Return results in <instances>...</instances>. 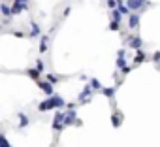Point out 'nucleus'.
Segmentation results:
<instances>
[{"label":"nucleus","instance_id":"obj_22","mask_svg":"<svg viewBox=\"0 0 160 147\" xmlns=\"http://www.w3.org/2000/svg\"><path fill=\"white\" fill-rule=\"evenodd\" d=\"M36 70H38L40 74H43V72H45V62H43L42 58H38V60H36Z\"/></svg>","mask_w":160,"mask_h":147},{"label":"nucleus","instance_id":"obj_24","mask_svg":"<svg viewBox=\"0 0 160 147\" xmlns=\"http://www.w3.org/2000/svg\"><path fill=\"white\" fill-rule=\"evenodd\" d=\"M134 68H136V66H134V64H128V66H126V68H122V70H121V74H122V76H128V74H130V72H132V70H134Z\"/></svg>","mask_w":160,"mask_h":147},{"label":"nucleus","instance_id":"obj_21","mask_svg":"<svg viewBox=\"0 0 160 147\" xmlns=\"http://www.w3.org/2000/svg\"><path fill=\"white\" fill-rule=\"evenodd\" d=\"M106 6H108V10H109V12H113V10H117V8H119L117 0H106Z\"/></svg>","mask_w":160,"mask_h":147},{"label":"nucleus","instance_id":"obj_31","mask_svg":"<svg viewBox=\"0 0 160 147\" xmlns=\"http://www.w3.org/2000/svg\"><path fill=\"white\" fill-rule=\"evenodd\" d=\"M117 4L121 6V4H126V0H117Z\"/></svg>","mask_w":160,"mask_h":147},{"label":"nucleus","instance_id":"obj_16","mask_svg":"<svg viewBox=\"0 0 160 147\" xmlns=\"http://www.w3.org/2000/svg\"><path fill=\"white\" fill-rule=\"evenodd\" d=\"M45 81H49V83H51V85L55 87V85H57V83H60L62 79H60V78L57 76V74H45Z\"/></svg>","mask_w":160,"mask_h":147},{"label":"nucleus","instance_id":"obj_27","mask_svg":"<svg viewBox=\"0 0 160 147\" xmlns=\"http://www.w3.org/2000/svg\"><path fill=\"white\" fill-rule=\"evenodd\" d=\"M0 147H10V143H8V138H6V134H2V136H0Z\"/></svg>","mask_w":160,"mask_h":147},{"label":"nucleus","instance_id":"obj_4","mask_svg":"<svg viewBox=\"0 0 160 147\" xmlns=\"http://www.w3.org/2000/svg\"><path fill=\"white\" fill-rule=\"evenodd\" d=\"M124 43H126V45H130V49H134V51L143 49V40H141L138 34H128V36L124 38Z\"/></svg>","mask_w":160,"mask_h":147},{"label":"nucleus","instance_id":"obj_9","mask_svg":"<svg viewBox=\"0 0 160 147\" xmlns=\"http://www.w3.org/2000/svg\"><path fill=\"white\" fill-rule=\"evenodd\" d=\"M51 109H55L51 98H45V100H42V102L38 104V111H40V113H47V111H51Z\"/></svg>","mask_w":160,"mask_h":147},{"label":"nucleus","instance_id":"obj_3","mask_svg":"<svg viewBox=\"0 0 160 147\" xmlns=\"http://www.w3.org/2000/svg\"><path fill=\"white\" fill-rule=\"evenodd\" d=\"M92 94H94V91H92V87L87 83V85L83 87V91L77 94V104H89V102L92 100Z\"/></svg>","mask_w":160,"mask_h":147},{"label":"nucleus","instance_id":"obj_26","mask_svg":"<svg viewBox=\"0 0 160 147\" xmlns=\"http://www.w3.org/2000/svg\"><path fill=\"white\" fill-rule=\"evenodd\" d=\"M151 60H152L154 64H160V51H154L152 57H151Z\"/></svg>","mask_w":160,"mask_h":147},{"label":"nucleus","instance_id":"obj_23","mask_svg":"<svg viewBox=\"0 0 160 147\" xmlns=\"http://www.w3.org/2000/svg\"><path fill=\"white\" fill-rule=\"evenodd\" d=\"M117 70H122V68H126L128 66V62H126V58H117Z\"/></svg>","mask_w":160,"mask_h":147},{"label":"nucleus","instance_id":"obj_7","mask_svg":"<svg viewBox=\"0 0 160 147\" xmlns=\"http://www.w3.org/2000/svg\"><path fill=\"white\" fill-rule=\"evenodd\" d=\"M28 27H30V32H28V38H30V40H34V38H38V36L42 34V28H40V25H38L36 21H32V19H30ZM40 38H42V36H40Z\"/></svg>","mask_w":160,"mask_h":147},{"label":"nucleus","instance_id":"obj_19","mask_svg":"<svg viewBox=\"0 0 160 147\" xmlns=\"http://www.w3.org/2000/svg\"><path fill=\"white\" fill-rule=\"evenodd\" d=\"M108 28L113 30V32H121V23H119V21H111V23L108 25Z\"/></svg>","mask_w":160,"mask_h":147},{"label":"nucleus","instance_id":"obj_17","mask_svg":"<svg viewBox=\"0 0 160 147\" xmlns=\"http://www.w3.org/2000/svg\"><path fill=\"white\" fill-rule=\"evenodd\" d=\"M102 94L113 102V96H115V87H104V89H102Z\"/></svg>","mask_w":160,"mask_h":147},{"label":"nucleus","instance_id":"obj_13","mask_svg":"<svg viewBox=\"0 0 160 147\" xmlns=\"http://www.w3.org/2000/svg\"><path fill=\"white\" fill-rule=\"evenodd\" d=\"M111 124H113L115 128H119V126L122 124V113H121L119 109L113 111V115H111Z\"/></svg>","mask_w":160,"mask_h":147},{"label":"nucleus","instance_id":"obj_20","mask_svg":"<svg viewBox=\"0 0 160 147\" xmlns=\"http://www.w3.org/2000/svg\"><path fill=\"white\" fill-rule=\"evenodd\" d=\"M111 21H119V23H121V21H122V13H121L119 10H113V12H111Z\"/></svg>","mask_w":160,"mask_h":147},{"label":"nucleus","instance_id":"obj_5","mask_svg":"<svg viewBox=\"0 0 160 147\" xmlns=\"http://www.w3.org/2000/svg\"><path fill=\"white\" fill-rule=\"evenodd\" d=\"M15 119L19 121V124H17L19 128H27V126L32 123V119H30V117H28L25 111H17V113H15Z\"/></svg>","mask_w":160,"mask_h":147},{"label":"nucleus","instance_id":"obj_14","mask_svg":"<svg viewBox=\"0 0 160 147\" xmlns=\"http://www.w3.org/2000/svg\"><path fill=\"white\" fill-rule=\"evenodd\" d=\"M25 74H27V76H28L30 79H34L36 83H38V81L42 79V74H40V72H38L36 68H27V72H25Z\"/></svg>","mask_w":160,"mask_h":147},{"label":"nucleus","instance_id":"obj_25","mask_svg":"<svg viewBox=\"0 0 160 147\" xmlns=\"http://www.w3.org/2000/svg\"><path fill=\"white\" fill-rule=\"evenodd\" d=\"M12 34H13L15 38H28V34H25L23 30H12Z\"/></svg>","mask_w":160,"mask_h":147},{"label":"nucleus","instance_id":"obj_30","mask_svg":"<svg viewBox=\"0 0 160 147\" xmlns=\"http://www.w3.org/2000/svg\"><path fill=\"white\" fill-rule=\"evenodd\" d=\"M70 12H72V6H68V8L64 10V13H62V15H64V17H68V15H70Z\"/></svg>","mask_w":160,"mask_h":147},{"label":"nucleus","instance_id":"obj_6","mask_svg":"<svg viewBox=\"0 0 160 147\" xmlns=\"http://www.w3.org/2000/svg\"><path fill=\"white\" fill-rule=\"evenodd\" d=\"M36 85H38V87H40V89L45 93V96H47V98H51V96L55 94V89H53V85H51L49 81H43V79H40Z\"/></svg>","mask_w":160,"mask_h":147},{"label":"nucleus","instance_id":"obj_8","mask_svg":"<svg viewBox=\"0 0 160 147\" xmlns=\"http://www.w3.org/2000/svg\"><path fill=\"white\" fill-rule=\"evenodd\" d=\"M139 19H141V13H130V17H128V28L130 30H138Z\"/></svg>","mask_w":160,"mask_h":147},{"label":"nucleus","instance_id":"obj_10","mask_svg":"<svg viewBox=\"0 0 160 147\" xmlns=\"http://www.w3.org/2000/svg\"><path fill=\"white\" fill-rule=\"evenodd\" d=\"M51 102H53V106H55V109H57V111L68 106V104H66V100H64L60 94H53V96H51Z\"/></svg>","mask_w":160,"mask_h":147},{"label":"nucleus","instance_id":"obj_28","mask_svg":"<svg viewBox=\"0 0 160 147\" xmlns=\"http://www.w3.org/2000/svg\"><path fill=\"white\" fill-rule=\"evenodd\" d=\"M12 21H13V17H4L2 19V28H6L8 25H12Z\"/></svg>","mask_w":160,"mask_h":147},{"label":"nucleus","instance_id":"obj_29","mask_svg":"<svg viewBox=\"0 0 160 147\" xmlns=\"http://www.w3.org/2000/svg\"><path fill=\"white\" fill-rule=\"evenodd\" d=\"M117 58H126V49H119L117 51Z\"/></svg>","mask_w":160,"mask_h":147},{"label":"nucleus","instance_id":"obj_2","mask_svg":"<svg viewBox=\"0 0 160 147\" xmlns=\"http://www.w3.org/2000/svg\"><path fill=\"white\" fill-rule=\"evenodd\" d=\"M30 10V0H13V4H12V15H19L23 12Z\"/></svg>","mask_w":160,"mask_h":147},{"label":"nucleus","instance_id":"obj_32","mask_svg":"<svg viewBox=\"0 0 160 147\" xmlns=\"http://www.w3.org/2000/svg\"><path fill=\"white\" fill-rule=\"evenodd\" d=\"M2 2H8V0H2Z\"/></svg>","mask_w":160,"mask_h":147},{"label":"nucleus","instance_id":"obj_11","mask_svg":"<svg viewBox=\"0 0 160 147\" xmlns=\"http://www.w3.org/2000/svg\"><path fill=\"white\" fill-rule=\"evenodd\" d=\"M47 49H49V34H42V38H40V55H45L47 53Z\"/></svg>","mask_w":160,"mask_h":147},{"label":"nucleus","instance_id":"obj_18","mask_svg":"<svg viewBox=\"0 0 160 147\" xmlns=\"http://www.w3.org/2000/svg\"><path fill=\"white\" fill-rule=\"evenodd\" d=\"M89 85L92 87V91H100V93H102V89H104V87H102V83H100L96 78H91V79H89Z\"/></svg>","mask_w":160,"mask_h":147},{"label":"nucleus","instance_id":"obj_15","mask_svg":"<svg viewBox=\"0 0 160 147\" xmlns=\"http://www.w3.org/2000/svg\"><path fill=\"white\" fill-rule=\"evenodd\" d=\"M0 13H2V17H13V15H12V6H10L8 2L0 4Z\"/></svg>","mask_w":160,"mask_h":147},{"label":"nucleus","instance_id":"obj_1","mask_svg":"<svg viewBox=\"0 0 160 147\" xmlns=\"http://www.w3.org/2000/svg\"><path fill=\"white\" fill-rule=\"evenodd\" d=\"M66 126V111H55V115H53V130L55 132H60L62 128Z\"/></svg>","mask_w":160,"mask_h":147},{"label":"nucleus","instance_id":"obj_12","mask_svg":"<svg viewBox=\"0 0 160 147\" xmlns=\"http://www.w3.org/2000/svg\"><path fill=\"white\" fill-rule=\"evenodd\" d=\"M147 60V53L143 51V49H139V51H136V55H134V66H139L141 62H145Z\"/></svg>","mask_w":160,"mask_h":147}]
</instances>
